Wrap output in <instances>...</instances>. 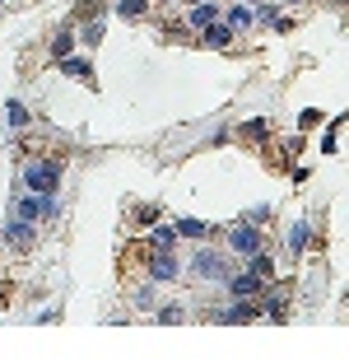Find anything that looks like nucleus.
Here are the masks:
<instances>
[{"instance_id": "f257e3e1", "label": "nucleus", "mask_w": 349, "mask_h": 359, "mask_svg": "<svg viewBox=\"0 0 349 359\" xmlns=\"http://www.w3.org/2000/svg\"><path fill=\"white\" fill-rule=\"evenodd\" d=\"M24 191H33V196H56V187H61V159H33V163H24Z\"/></svg>"}, {"instance_id": "f03ea898", "label": "nucleus", "mask_w": 349, "mask_h": 359, "mask_svg": "<svg viewBox=\"0 0 349 359\" xmlns=\"http://www.w3.org/2000/svg\"><path fill=\"white\" fill-rule=\"evenodd\" d=\"M182 276V262H177V252L172 248H149V280H177Z\"/></svg>"}, {"instance_id": "7ed1b4c3", "label": "nucleus", "mask_w": 349, "mask_h": 359, "mask_svg": "<svg viewBox=\"0 0 349 359\" xmlns=\"http://www.w3.org/2000/svg\"><path fill=\"white\" fill-rule=\"evenodd\" d=\"M191 276H200V280H228L233 271H228V266H224V257H219V252L200 248L196 257H191Z\"/></svg>"}, {"instance_id": "20e7f679", "label": "nucleus", "mask_w": 349, "mask_h": 359, "mask_svg": "<svg viewBox=\"0 0 349 359\" xmlns=\"http://www.w3.org/2000/svg\"><path fill=\"white\" fill-rule=\"evenodd\" d=\"M228 243H233V252H238V257H257V252H261V234L247 224V219L238 224V229H228Z\"/></svg>"}, {"instance_id": "39448f33", "label": "nucleus", "mask_w": 349, "mask_h": 359, "mask_svg": "<svg viewBox=\"0 0 349 359\" xmlns=\"http://www.w3.org/2000/svg\"><path fill=\"white\" fill-rule=\"evenodd\" d=\"M228 294H238V298H252V294H261L270 280H261V276H252V271H238V276H228Z\"/></svg>"}, {"instance_id": "423d86ee", "label": "nucleus", "mask_w": 349, "mask_h": 359, "mask_svg": "<svg viewBox=\"0 0 349 359\" xmlns=\"http://www.w3.org/2000/svg\"><path fill=\"white\" fill-rule=\"evenodd\" d=\"M210 24H219V5H210V0H200V5H191V10H186V29L205 33Z\"/></svg>"}, {"instance_id": "0eeeda50", "label": "nucleus", "mask_w": 349, "mask_h": 359, "mask_svg": "<svg viewBox=\"0 0 349 359\" xmlns=\"http://www.w3.org/2000/svg\"><path fill=\"white\" fill-rule=\"evenodd\" d=\"M257 317H261L257 303H233V308L214 312V322H257Z\"/></svg>"}, {"instance_id": "6e6552de", "label": "nucleus", "mask_w": 349, "mask_h": 359, "mask_svg": "<svg viewBox=\"0 0 349 359\" xmlns=\"http://www.w3.org/2000/svg\"><path fill=\"white\" fill-rule=\"evenodd\" d=\"M15 219H42V196H33V191H24V196H19L15 201Z\"/></svg>"}, {"instance_id": "1a4fd4ad", "label": "nucleus", "mask_w": 349, "mask_h": 359, "mask_svg": "<svg viewBox=\"0 0 349 359\" xmlns=\"http://www.w3.org/2000/svg\"><path fill=\"white\" fill-rule=\"evenodd\" d=\"M224 24L233 33H243V29H252V24H257V15H252L247 5H228V19H224Z\"/></svg>"}, {"instance_id": "9d476101", "label": "nucleus", "mask_w": 349, "mask_h": 359, "mask_svg": "<svg viewBox=\"0 0 349 359\" xmlns=\"http://www.w3.org/2000/svg\"><path fill=\"white\" fill-rule=\"evenodd\" d=\"M200 42H205V47H228V42H233V29H228V24H210V29L200 33Z\"/></svg>"}, {"instance_id": "9b49d317", "label": "nucleus", "mask_w": 349, "mask_h": 359, "mask_svg": "<svg viewBox=\"0 0 349 359\" xmlns=\"http://www.w3.org/2000/svg\"><path fill=\"white\" fill-rule=\"evenodd\" d=\"M5 238H10V248H29L33 243V224L29 219H10V234Z\"/></svg>"}, {"instance_id": "f8f14e48", "label": "nucleus", "mask_w": 349, "mask_h": 359, "mask_svg": "<svg viewBox=\"0 0 349 359\" xmlns=\"http://www.w3.org/2000/svg\"><path fill=\"white\" fill-rule=\"evenodd\" d=\"M70 51H75V33L61 29L56 38H51V56H56V61H70Z\"/></svg>"}, {"instance_id": "ddd939ff", "label": "nucleus", "mask_w": 349, "mask_h": 359, "mask_svg": "<svg viewBox=\"0 0 349 359\" xmlns=\"http://www.w3.org/2000/svg\"><path fill=\"white\" fill-rule=\"evenodd\" d=\"M247 271H252V276H261V280H275V257L257 252V257H247Z\"/></svg>"}, {"instance_id": "4468645a", "label": "nucleus", "mask_w": 349, "mask_h": 359, "mask_svg": "<svg viewBox=\"0 0 349 359\" xmlns=\"http://www.w3.org/2000/svg\"><path fill=\"white\" fill-rule=\"evenodd\" d=\"M177 234H182V238H196V243H200V238H210L214 229H210V224H200V219H177Z\"/></svg>"}, {"instance_id": "2eb2a0df", "label": "nucleus", "mask_w": 349, "mask_h": 359, "mask_svg": "<svg viewBox=\"0 0 349 359\" xmlns=\"http://www.w3.org/2000/svg\"><path fill=\"white\" fill-rule=\"evenodd\" d=\"M177 238H182V234H177V224H159L149 248H177Z\"/></svg>"}, {"instance_id": "dca6fc26", "label": "nucleus", "mask_w": 349, "mask_h": 359, "mask_svg": "<svg viewBox=\"0 0 349 359\" xmlns=\"http://www.w3.org/2000/svg\"><path fill=\"white\" fill-rule=\"evenodd\" d=\"M112 10H117L122 19H145V10H149V0H117Z\"/></svg>"}, {"instance_id": "f3484780", "label": "nucleus", "mask_w": 349, "mask_h": 359, "mask_svg": "<svg viewBox=\"0 0 349 359\" xmlns=\"http://www.w3.org/2000/svg\"><path fill=\"white\" fill-rule=\"evenodd\" d=\"M65 75H75V79H89L93 75V61H79V56H70V61H61Z\"/></svg>"}, {"instance_id": "a211bd4d", "label": "nucleus", "mask_w": 349, "mask_h": 359, "mask_svg": "<svg viewBox=\"0 0 349 359\" xmlns=\"http://www.w3.org/2000/svg\"><path fill=\"white\" fill-rule=\"evenodd\" d=\"M307 238H312V229H307V224H293V229H289V252H303Z\"/></svg>"}, {"instance_id": "6ab92c4d", "label": "nucleus", "mask_w": 349, "mask_h": 359, "mask_svg": "<svg viewBox=\"0 0 349 359\" xmlns=\"http://www.w3.org/2000/svg\"><path fill=\"white\" fill-rule=\"evenodd\" d=\"M5 112H10V126H15V131H19V126H29V108H24V103H10Z\"/></svg>"}, {"instance_id": "aec40b11", "label": "nucleus", "mask_w": 349, "mask_h": 359, "mask_svg": "<svg viewBox=\"0 0 349 359\" xmlns=\"http://www.w3.org/2000/svg\"><path fill=\"white\" fill-rule=\"evenodd\" d=\"M312 126H321V112L317 108H307L303 117H298V131H312Z\"/></svg>"}, {"instance_id": "412c9836", "label": "nucleus", "mask_w": 349, "mask_h": 359, "mask_svg": "<svg viewBox=\"0 0 349 359\" xmlns=\"http://www.w3.org/2000/svg\"><path fill=\"white\" fill-rule=\"evenodd\" d=\"M79 38H84V42H89V47H93V42L103 38V24H98V19H93V24H84V33H79Z\"/></svg>"}, {"instance_id": "4be33fe9", "label": "nucleus", "mask_w": 349, "mask_h": 359, "mask_svg": "<svg viewBox=\"0 0 349 359\" xmlns=\"http://www.w3.org/2000/svg\"><path fill=\"white\" fill-rule=\"evenodd\" d=\"M186 5H200V0H186Z\"/></svg>"}, {"instance_id": "5701e85b", "label": "nucleus", "mask_w": 349, "mask_h": 359, "mask_svg": "<svg viewBox=\"0 0 349 359\" xmlns=\"http://www.w3.org/2000/svg\"><path fill=\"white\" fill-rule=\"evenodd\" d=\"M252 5H266V0H252Z\"/></svg>"}, {"instance_id": "b1692460", "label": "nucleus", "mask_w": 349, "mask_h": 359, "mask_svg": "<svg viewBox=\"0 0 349 359\" xmlns=\"http://www.w3.org/2000/svg\"><path fill=\"white\" fill-rule=\"evenodd\" d=\"M284 5H298V0H284Z\"/></svg>"}, {"instance_id": "393cba45", "label": "nucleus", "mask_w": 349, "mask_h": 359, "mask_svg": "<svg viewBox=\"0 0 349 359\" xmlns=\"http://www.w3.org/2000/svg\"><path fill=\"white\" fill-rule=\"evenodd\" d=\"M163 5H172V0H163Z\"/></svg>"}, {"instance_id": "a878e982", "label": "nucleus", "mask_w": 349, "mask_h": 359, "mask_svg": "<svg viewBox=\"0 0 349 359\" xmlns=\"http://www.w3.org/2000/svg\"><path fill=\"white\" fill-rule=\"evenodd\" d=\"M0 5H5V0H0Z\"/></svg>"}, {"instance_id": "bb28decb", "label": "nucleus", "mask_w": 349, "mask_h": 359, "mask_svg": "<svg viewBox=\"0 0 349 359\" xmlns=\"http://www.w3.org/2000/svg\"><path fill=\"white\" fill-rule=\"evenodd\" d=\"M345 5H349V0H345Z\"/></svg>"}]
</instances>
